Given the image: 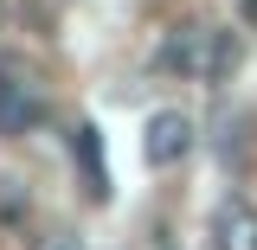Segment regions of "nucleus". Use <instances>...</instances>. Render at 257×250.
Segmentation results:
<instances>
[{"label": "nucleus", "instance_id": "1", "mask_svg": "<svg viewBox=\"0 0 257 250\" xmlns=\"http://www.w3.org/2000/svg\"><path fill=\"white\" fill-rule=\"evenodd\" d=\"M155 64L174 71V77H193V84H219V77H231V64H238V39L219 32V26L187 20V26H174L167 39H161Z\"/></svg>", "mask_w": 257, "mask_h": 250}, {"label": "nucleus", "instance_id": "2", "mask_svg": "<svg viewBox=\"0 0 257 250\" xmlns=\"http://www.w3.org/2000/svg\"><path fill=\"white\" fill-rule=\"evenodd\" d=\"M193 154V116L187 109H155L142 122V160L148 167H180Z\"/></svg>", "mask_w": 257, "mask_h": 250}, {"label": "nucleus", "instance_id": "3", "mask_svg": "<svg viewBox=\"0 0 257 250\" xmlns=\"http://www.w3.org/2000/svg\"><path fill=\"white\" fill-rule=\"evenodd\" d=\"M39 128V90H32L20 71H0V135L20 141Z\"/></svg>", "mask_w": 257, "mask_h": 250}, {"label": "nucleus", "instance_id": "4", "mask_svg": "<svg viewBox=\"0 0 257 250\" xmlns=\"http://www.w3.org/2000/svg\"><path fill=\"white\" fill-rule=\"evenodd\" d=\"M212 250H257V205L251 199H219V212H212Z\"/></svg>", "mask_w": 257, "mask_h": 250}, {"label": "nucleus", "instance_id": "5", "mask_svg": "<svg viewBox=\"0 0 257 250\" xmlns=\"http://www.w3.org/2000/svg\"><path fill=\"white\" fill-rule=\"evenodd\" d=\"M71 148H77V167H84V199H109V167H103V148H96V128L77 122Z\"/></svg>", "mask_w": 257, "mask_h": 250}, {"label": "nucleus", "instance_id": "6", "mask_svg": "<svg viewBox=\"0 0 257 250\" xmlns=\"http://www.w3.org/2000/svg\"><path fill=\"white\" fill-rule=\"evenodd\" d=\"M39 250H84V244H77L71 231H52V237H39Z\"/></svg>", "mask_w": 257, "mask_h": 250}, {"label": "nucleus", "instance_id": "7", "mask_svg": "<svg viewBox=\"0 0 257 250\" xmlns=\"http://www.w3.org/2000/svg\"><path fill=\"white\" fill-rule=\"evenodd\" d=\"M244 20H257V0H244Z\"/></svg>", "mask_w": 257, "mask_h": 250}]
</instances>
